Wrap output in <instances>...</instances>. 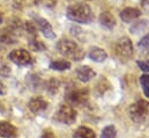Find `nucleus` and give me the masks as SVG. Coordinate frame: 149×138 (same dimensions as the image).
I'll return each instance as SVG.
<instances>
[{
	"instance_id": "nucleus-1",
	"label": "nucleus",
	"mask_w": 149,
	"mask_h": 138,
	"mask_svg": "<svg viewBox=\"0 0 149 138\" xmlns=\"http://www.w3.org/2000/svg\"><path fill=\"white\" fill-rule=\"evenodd\" d=\"M66 16L71 21L80 25H89L94 20V13L90 6L86 2H75L67 7Z\"/></svg>"
},
{
	"instance_id": "nucleus-5",
	"label": "nucleus",
	"mask_w": 149,
	"mask_h": 138,
	"mask_svg": "<svg viewBox=\"0 0 149 138\" xmlns=\"http://www.w3.org/2000/svg\"><path fill=\"white\" fill-rule=\"evenodd\" d=\"M76 115L77 114H76V110L74 109V107H72L71 104H60V107L56 111L53 118L59 123L71 125L75 122Z\"/></svg>"
},
{
	"instance_id": "nucleus-30",
	"label": "nucleus",
	"mask_w": 149,
	"mask_h": 138,
	"mask_svg": "<svg viewBox=\"0 0 149 138\" xmlns=\"http://www.w3.org/2000/svg\"><path fill=\"white\" fill-rule=\"evenodd\" d=\"M33 1H34V2H36V4H37V2H39V1H42V0H33Z\"/></svg>"
},
{
	"instance_id": "nucleus-4",
	"label": "nucleus",
	"mask_w": 149,
	"mask_h": 138,
	"mask_svg": "<svg viewBox=\"0 0 149 138\" xmlns=\"http://www.w3.org/2000/svg\"><path fill=\"white\" fill-rule=\"evenodd\" d=\"M114 54L120 62L123 63L128 62L134 55V48L132 41L126 36L120 37L114 44Z\"/></svg>"
},
{
	"instance_id": "nucleus-13",
	"label": "nucleus",
	"mask_w": 149,
	"mask_h": 138,
	"mask_svg": "<svg viewBox=\"0 0 149 138\" xmlns=\"http://www.w3.org/2000/svg\"><path fill=\"white\" fill-rule=\"evenodd\" d=\"M19 135L17 129L9 122H0V136L3 138H15Z\"/></svg>"
},
{
	"instance_id": "nucleus-19",
	"label": "nucleus",
	"mask_w": 149,
	"mask_h": 138,
	"mask_svg": "<svg viewBox=\"0 0 149 138\" xmlns=\"http://www.w3.org/2000/svg\"><path fill=\"white\" fill-rule=\"evenodd\" d=\"M117 136V130L113 125H108L102 130L101 138H116Z\"/></svg>"
},
{
	"instance_id": "nucleus-7",
	"label": "nucleus",
	"mask_w": 149,
	"mask_h": 138,
	"mask_svg": "<svg viewBox=\"0 0 149 138\" xmlns=\"http://www.w3.org/2000/svg\"><path fill=\"white\" fill-rule=\"evenodd\" d=\"M8 58L9 61H12L14 64L19 66H29L34 63V58L24 49H16V50L10 51L8 54Z\"/></svg>"
},
{
	"instance_id": "nucleus-23",
	"label": "nucleus",
	"mask_w": 149,
	"mask_h": 138,
	"mask_svg": "<svg viewBox=\"0 0 149 138\" xmlns=\"http://www.w3.org/2000/svg\"><path fill=\"white\" fill-rule=\"evenodd\" d=\"M10 73H12V69L7 64H5V63H1L0 64V77L7 78V77L10 75Z\"/></svg>"
},
{
	"instance_id": "nucleus-2",
	"label": "nucleus",
	"mask_w": 149,
	"mask_h": 138,
	"mask_svg": "<svg viewBox=\"0 0 149 138\" xmlns=\"http://www.w3.org/2000/svg\"><path fill=\"white\" fill-rule=\"evenodd\" d=\"M57 50L58 52L66 57V58H70L72 61L75 62H79V61H82L84 58V50L72 39H68V38H63L60 39L58 43H57Z\"/></svg>"
},
{
	"instance_id": "nucleus-18",
	"label": "nucleus",
	"mask_w": 149,
	"mask_h": 138,
	"mask_svg": "<svg viewBox=\"0 0 149 138\" xmlns=\"http://www.w3.org/2000/svg\"><path fill=\"white\" fill-rule=\"evenodd\" d=\"M40 78L38 77L37 74H34V73H30L27 75V84L31 87V88H37L38 86L40 85Z\"/></svg>"
},
{
	"instance_id": "nucleus-27",
	"label": "nucleus",
	"mask_w": 149,
	"mask_h": 138,
	"mask_svg": "<svg viewBox=\"0 0 149 138\" xmlns=\"http://www.w3.org/2000/svg\"><path fill=\"white\" fill-rule=\"evenodd\" d=\"M141 6H142L145 12L149 13V0H142L141 1Z\"/></svg>"
},
{
	"instance_id": "nucleus-29",
	"label": "nucleus",
	"mask_w": 149,
	"mask_h": 138,
	"mask_svg": "<svg viewBox=\"0 0 149 138\" xmlns=\"http://www.w3.org/2000/svg\"><path fill=\"white\" fill-rule=\"evenodd\" d=\"M1 22H2V15L0 14V23H1Z\"/></svg>"
},
{
	"instance_id": "nucleus-10",
	"label": "nucleus",
	"mask_w": 149,
	"mask_h": 138,
	"mask_svg": "<svg viewBox=\"0 0 149 138\" xmlns=\"http://www.w3.org/2000/svg\"><path fill=\"white\" fill-rule=\"evenodd\" d=\"M98 21H100V25L105 28L107 30H113V28L116 27L117 25V21L114 19V16L112 15L110 12L105 11V12H102L98 16Z\"/></svg>"
},
{
	"instance_id": "nucleus-9",
	"label": "nucleus",
	"mask_w": 149,
	"mask_h": 138,
	"mask_svg": "<svg viewBox=\"0 0 149 138\" xmlns=\"http://www.w3.org/2000/svg\"><path fill=\"white\" fill-rule=\"evenodd\" d=\"M140 16H141V12H140L138 8H134V7L124 8V9L120 12V19H121L125 23L133 22L134 20H138Z\"/></svg>"
},
{
	"instance_id": "nucleus-25",
	"label": "nucleus",
	"mask_w": 149,
	"mask_h": 138,
	"mask_svg": "<svg viewBox=\"0 0 149 138\" xmlns=\"http://www.w3.org/2000/svg\"><path fill=\"white\" fill-rule=\"evenodd\" d=\"M136 65L142 70L143 72H149V59H145V61H138Z\"/></svg>"
},
{
	"instance_id": "nucleus-20",
	"label": "nucleus",
	"mask_w": 149,
	"mask_h": 138,
	"mask_svg": "<svg viewBox=\"0 0 149 138\" xmlns=\"http://www.w3.org/2000/svg\"><path fill=\"white\" fill-rule=\"evenodd\" d=\"M29 46L34 51H43V50H45V45L38 39L37 37L29 39Z\"/></svg>"
},
{
	"instance_id": "nucleus-24",
	"label": "nucleus",
	"mask_w": 149,
	"mask_h": 138,
	"mask_svg": "<svg viewBox=\"0 0 149 138\" xmlns=\"http://www.w3.org/2000/svg\"><path fill=\"white\" fill-rule=\"evenodd\" d=\"M58 87H59V81L56 80V79H51V80L49 81V84H47V89H49L50 93H52V94H53L54 92H57Z\"/></svg>"
},
{
	"instance_id": "nucleus-22",
	"label": "nucleus",
	"mask_w": 149,
	"mask_h": 138,
	"mask_svg": "<svg viewBox=\"0 0 149 138\" xmlns=\"http://www.w3.org/2000/svg\"><path fill=\"white\" fill-rule=\"evenodd\" d=\"M138 46H139V49H141V51H143L146 54H149V34L146 35L145 37H142L139 41Z\"/></svg>"
},
{
	"instance_id": "nucleus-28",
	"label": "nucleus",
	"mask_w": 149,
	"mask_h": 138,
	"mask_svg": "<svg viewBox=\"0 0 149 138\" xmlns=\"http://www.w3.org/2000/svg\"><path fill=\"white\" fill-rule=\"evenodd\" d=\"M7 93V88L5 86V84L2 81H0V95H6Z\"/></svg>"
},
{
	"instance_id": "nucleus-16",
	"label": "nucleus",
	"mask_w": 149,
	"mask_h": 138,
	"mask_svg": "<svg viewBox=\"0 0 149 138\" xmlns=\"http://www.w3.org/2000/svg\"><path fill=\"white\" fill-rule=\"evenodd\" d=\"M71 63L65 59H60V61H52L50 63V69L54 70V71H67L71 69Z\"/></svg>"
},
{
	"instance_id": "nucleus-11",
	"label": "nucleus",
	"mask_w": 149,
	"mask_h": 138,
	"mask_svg": "<svg viewBox=\"0 0 149 138\" xmlns=\"http://www.w3.org/2000/svg\"><path fill=\"white\" fill-rule=\"evenodd\" d=\"M76 77H77V79L80 81L88 82V81H90L91 79H94L96 77V72L90 66L83 65V66H80L79 69L76 70Z\"/></svg>"
},
{
	"instance_id": "nucleus-26",
	"label": "nucleus",
	"mask_w": 149,
	"mask_h": 138,
	"mask_svg": "<svg viewBox=\"0 0 149 138\" xmlns=\"http://www.w3.org/2000/svg\"><path fill=\"white\" fill-rule=\"evenodd\" d=\"M40 138H56V136H54V134L52 132V130L46 129V130H44V131H43L42 137Z\"/></svg>"
},
{
	"instance_id": "nucleus-15",
	"label": "nucleus",
	"mask_w": 149,
	"mask_h": 138,
	"mask_svg": "<svg viewBox=\"0 0 149 138\" xmlns=\"http://www.w3.org/2000/svg\"><path fill=\"white\" fill-rule=\"evenodd\" d=\"M74 138H96V134L93 129L88 127H79L73 134Z\"/></svg>"
},
{
	"instance_id": "nucleus-8",
	"label": "nucleus",
	"mask_w": 149,
	"mask_h": 138,
	"mask_svg": "<svg viewBox=\"0 0 149 138\" xmlns=\"http://www.w3.org/2000/svg\"><path fill=\"white\" fill-rule=\"evenodd\" d=\"M34 21H35V25L38 27V29L42 32V34H43V36L45 38H47V39H56L57 35L53 32V28H52L51 23L47 20H45L43 18H39V16H35Z\"/></svg>"
},
{
	"instance_id": "nucleus-12",
	"label": "nucleus",
	"mask_w": 149,
	"mask_h": 138,
	"mask_svg": "<svg viewBox=\"0 0 149 138\" xmlns=\"http://www.w3.org/2000/svg\"><path fill=\"white\" fill-rule=\"evenodd\" d=\"M88 57L95 63H103L108 58V54L100 46H91L88 52Z\"/></svg>"
},
{
	"instance_id": "nucleus-21",
	"label": "nucleus",
	"mask_w": 149,
	"mask_h": 138,
	"mask_svg": "<svg viewBox=\"0 0 149 138\" xmlns=\"http://www.w3.org/2000/svg\"><path fill=\"white\" fill-rule=\"evenodd\" d=\"M140 84L142 86L145 95L149 99V74H143L140 78Z\"/></svg>"
},
{
	"instance_id": "nucleus-3",
	"label": "nucleus",
	"mask_w": 149,
	"mask_h": 138,
	"mask_svg": "<svg viewBox=\"0 0 149 138\" xmlns=\"http://www.w3.org/2000/svg\"><path fill=\"white\" fill-rule=\"evenodd\" d=\"M65 99L68 102V104H71L72 107L83 106L88 102L89 92L87 88H81V87H77L76 85H72L66 88Z\"/></svg>"
},
{
	"instance_id": "nucleus-14",
	"label": "nucleus",
	"mask_w": 149,
	"mask_h": 138,
	"mask_svg": "<svg viewBox=\"0 0 149 138\" xmlns=\"http://www.w3.org/2000/svg\"><path fill=\"white\" fill-rule=\"evenodd\" d=\"M28 107L33 113L39 114V113H43L47 108V102L42 98H34L29 101Z\"/></svg>"
},
{
	"instance_id": "nucleus-17",
	"label": "nucleus",
	"mask_w": 149,
	"mask_h": 138,
	"mask_svg": "<svg viewBox=\"0 0 149 138\" xmlns=\"http://www.w3.org/2000/svg\"><path fill=\"white\" fill-rule=\"evenodd\" d=\"M147 27H148L147 20H140V21H138L136 23H134V25L131 27L130 32H131L132 34L138 35V34H140V33H142V32H145V30L147 29Z\"/></svg>"
},
{
	"instance_id": "nucleus-6",
	"label": "nucleus",
	"mask_w": 149,
	"mask_h": 138,
	"mask_svg": "<svg viewBox=\"0 0 149 138\" xmlns=\"http://www.w3.org/2000/svg\"><path fill=\"white\" fill-rule=\"evenodd\" d=\"M149 104L146 100H139L130 107V117L135 123H143L148 116Z\"/></svg>"
}]
</instances>
